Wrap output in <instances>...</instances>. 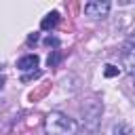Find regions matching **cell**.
<instances>
[{
    "label": "cell",
    "instance_id": "1",
    "mask_svg": "<svg viewBox=\"0 0 135 135\" xmlns=\"http://www.w3.org/2000/svg\"><path fill=\"white\" fill-rule=\"evenodd\" d=\"M44 133L46 135H74L76 122L68 118L63 112H49L44 118Z\"/></svg>",
    "mask_w": 135,
    "mask_h": 135
},
{
    "label": "cell",
    "instance_id": "2",
    "mask_svg": "<svg viewBox=\"0 0 135 135\" xmlns=\"http://www.w3.org/2000/svg\"><path fill=\"white\" fill-rule=\"evenodd\" d=\"M101 112H103V105L97 103V101H86L82 105V127L86 131H97V124H99V118H101Z\"/></svg>",
    "mask_w": 135,
    "mask_h": 135
},
{
    "label": "cell",
    "instance_id": "3",
    "mask_svg": "<svg viewBox=\"0 0 135 135\" xmlns=\"http://www.w3.org/2000/svg\"><path fill=\"white\" fill-rule=\"evenodd\" d=\"M110 13V2L108 0H91L84 4V15L86 17H93V19H99V17H105Z\"/></svg>",
    "mask_w": 135,
    "mask_h": 135
},
{
    "label": "cell",
    "instance_id": "4",
    "mask_svg": "<svg viewBox=\"0 0 135 135\" xmlns=\"http://www.w3.org/2000/svg\"><path fill=\"white\" fill-rule=\"evenodd\" d=\"M17 68L21 72H30V70L38 68V55H25V57H21L17 61Z\"/></svg>",
    "mask_w": 135,
    "mask_h": 135
},
{
    "label": "cell",
    "instance_id": "5",
    "mask_svg": "<svg viewBox=\"0 0 135 135\" xmlns=\"http://www.w3.org/2000/svg\"><path fill=\"white\" fill-rule=\"evenodd\" d=\"M57 23H59V13H57V11H53V13H49V15L42 19L40 27H42V30H53Z\"/></svg>",
    "mask_w": 135,
    "mask_h": 135
},
{
    "label": "cell",
    "instance_id": "6",
    "mask_svg": "<svg viewBox=\"0 0 135 135\" xmlns=\"http://www.w3.org/2000/svg\"><path fill=\"white\" fill-rule=\"evenodd\" d=\"M118 74H120V68H116V65H112V63H108L105 70H103V76H105V78H114V76H118Z\"/></svg>",
    "mask_w": 135,
    "mask_h": 135
},
{
    "label": "cell",
    "instance_id": "7",
    "mask_svg": "<svg viewBox=\"0 0 135 135\" xmlns=\"http://www.w3.org/2000/svg\"><path fill=\"white\" fill-rule=\"evenodd\" d=\"M129 133V127H124V124H114V129H112V135H127Z\"/></svg>",
    "mask_w": 135,
    "mask_h": 135
},
{
    "label": "cell",
    "instance_id": "8",
    "mask_svg": "<svg viewBox=\"0 0 135 135\" xmlns=\"http://www.w3.org/2000/svg\"><path fill=\"white\" fill-rule=\"evenodd\" d=\"M2 82H4V78H0V86H2Z\"/></svg>",
    "mask_w": 135,
    "mask_h": 135
}]
</instances>
